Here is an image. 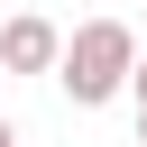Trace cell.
I'll return each instance as SVG.
<instances>
[{
  "label": "cell",
  "mask_w": 147,
  "mask_h": 147,
  "mask_svg": "<svg viewBox=\"0 0 147 147\" xmlns=\"http://www.w3.org/2000/svg\"><path fill=\"white\" fill-rule=\"evenodd\" d=\"M55 55H64V28H55V18L18 9V18L0 28V74H55Z\"/></svg>",
  "instance_id": "2"
},
{
  "label": "cell",
  "mask_w": 147,
  "mask_h": 147,
  "mask_svg": "<svg viewBox=\"0 0 147 147\" xmlns=\"http://www.w3.org/2000/svg\"><path fill=\"white\" fill-rule=\"evenodd\" d=\"M0 147H18V129H9V119H0Z\"/></svg>",
  "instance_id": "4"
},
{
  "label": "cell",
  "mask_w": 147,
  "mask_h": 147,
  "mask_svg": "<svg viewBox=\"0 0 147 147\" xmlns=\"http://www.w3.org/2000/svg\"><path fill=\"white\" fill-rule=\"evenodd\" d=\"M138 147H147V119H138Z\"/></svg>",
  "instance_id": "5"
},
{
  "label": "cell",
  "mask_w": 147,
  "mask_h": 147,
  "mask_svg": "<svg viewBox=\"0 0 147 147\" xmlns=\"http://www.w3.org/2000/svg\"><path fill=\"white\" fill-rule=\"evenodd\" d=\"M129 92H138V119H147V55L129 64Z\"/></svg>",
  "instance_id": "3"
},
{
  "label": "cell",
  "mask_w": 147,
  "mask_h": 147,
  "mask_svg": "<svg viewBox=\"0 0 147 147\" xmlns=\"http://www.w3.org/2000/svg\"><path fill=\"white\" fill-rule=\"evenodd\" d=\"M129 64H138V37L119 18H83L64 37V55H55V83L74 92V110H101V101L129 92Z\"/></svg>",
  "instance_id": "1"
}]
</instances>
